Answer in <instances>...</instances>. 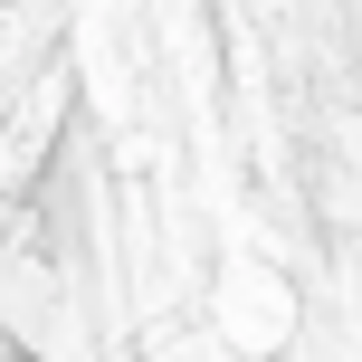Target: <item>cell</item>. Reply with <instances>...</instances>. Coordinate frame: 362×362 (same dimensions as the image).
Here are the masks:
<instances>
[{
    "label": "cell",
    "instance_id": "1",
    "mask_svg": "<svg viewBox=\"0 0 362 362\" xmlns=\"http://www.w3.org/2000/svg\"><path fill=\"white\" fill-rule=\"evenodd\" d=\"M219 315H229V334H238V344H276V334L296 325V296L276 286L267 267H248V257H238V267L219 276Z\"/></svg>",
    "mask_w": 362,
    "mask_h": 362
}]
</instances>
